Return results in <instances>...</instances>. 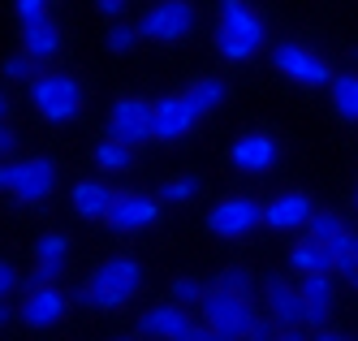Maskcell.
I'll list each match as a JSON object with an SVG mask.
<instances>
[{
    "mask_svg": "<svg viewBox=\"0 0 358 341\" xmlns=\"http://www.w3.org/2000/svg\"><path fill=\"white\" fill-rule=\"evenodd\" d=\"M302 302H306V316H311V328H328V307H332V277L328 272H311L302 277Z\"/></svg>",
    "mask_w": 358,
    "mask_h": 341,
    "instance_id": "obj_20",
    "label": "cell"
},
{
    "mask_svg": "<svg viewBox=\"0 0 358 341\" xmlns=\"http://www.w3.org/2000/svg\"><path fill=\"white\" fill-rule=\"evenodd\" d=\"M216 104H224L220 78H199L194 87L156 99V143H173V139L190 134L208 113H216Z\"/></svg>",
    "mask_w": 358,
    "mask_h": 341,
    "instance_id": "obj_1",
    "label": "cell"
},
{
    "mask_svg": "<svg viewBox=\"0 0 358 341\" xmlns=\"http://www.w3.org/2000/svg\"><path fill=\"white\" fill-rule=\"evenodd\" d=\"M332 104L345 121H358V74H337L332 78Z\"/></svg>",
    "mask_w": 358,
    "mask_h": 341,
    "instance_id": "obj_23",
    "label": "cell"
},
{
    "mask_svg": "<svg viewBox=\"0 0 358 341\" xmlns=\"http://www.w3.org/2000/svg\"><path fill=\"white\" fill-rule=\"evenodd\" d=\"M264 221V207L238 195V199H220L212 212H208V229L216 233V238H242V233H250L255 225Z\"/></svg>",
    "mask_w": 358,
    "mask_h": 341,
    "instance_id": "obj_10",
    "label": "cell"
},
{
    "mask_svg": "<svg viewBox=\"0 0 358 341\" xmlns=\"http://www.w3.org/2000/svg\"><path fill=\"white\" fill-rule=\"evenodd\" d=\"M264 294H268V316H272L280 328H311V316H306L302 290H294L289 281L268 277V281H264Z\"/></svg>",
    "mask_w": 358,
    "mask_h": 341,
    "instance_id": "obj_12",
    "label": "cell"
},
{
    "mask_svg": "<svg viewBox=\"0 0 358 341\" xmlns=\"http://www.w3.org/2000/svg\"><path fill=\"white\" fill-rule=\"evenodd\" d=\"M315 341H354V337H345V333H332V328H320V333H315Z\"/></svg>",
    "mask_w": 358,
    "mask_h": 341,
    "instance_id": "obj_35",
    "label": "cell"
},
{
    "mask_svg": "<svg viewBox=\"0 0 358 341\" xmlns=\"http://www.w3.org/2000/svg\"><path fill=\"white\" fill-rule=\"evenodd\" d=\"M13 290H17V268H13V259H5V264H0V298H13Z\"/></svg>",
    "mask_w": 358,
    "mask_h": 341,
    "instance_id": "obj_32",
    "label": "cell"
},
{
    "mask_svg": "<svg viewBox=\"0 0 358 341\" xmlns=\"http://www.w3.org/2000/svg\"><path fill=\"white\" fill-rule=\"evenodd\" d=\"M69 311V298L57 290V285H31L27 298H22V324L31 328H57Z\"/></svg>",
    "mask_w": 358,
    "mask_h": 341,
    "instance_id": "obj_13",
    "label": "cell"
},
{
    "mask_svg": "<svg viewBox=\"0 0 358 341\" xmlns=\"http://www.w3.org/2000/svg\"><path fill=\"white\" fill-rule=\"evenodd\" d=\"M65 259H69V238L65 233H43L35 246V272L27 281V290L31 285H57V277L65 272Z\"/></svg>",
    "mask_w": 358,
    "mask_h": 341,
    "instance_id": "obj_16",
    "label": "cell"
},
{
    "mask_svg": "<svg viewBox=\"0 0 358 341\" xmlns=\"http://www.w3.org/2000/svg\"><path fill=\"white\" fill-rule=\"evenodd\" d=\"M35 57H27V52H22V57H9L5 61V78H9V83H22V78H31V83H35Z\"/></svg>",
    "mask_w": 358,
    "mask_h": 341,
    "instance_id": "obj_30",
    "label": "cell"
},
{
    "mask_svg": "<svg viewBox=\"0 0 358 341\" xmlns=\"http://www.w3.org/2000/svg\"><path fill=\"white\" fill-rule=\"evenodd\" d=\"M272 65L285 78H294V83H302V87H332V78H337V69H332L324 57H315L311 48H302L294 39L272 48Z\"/></svg>",
    "mask_w": 358,
    "mask_h": 341,
    "instance_id": "obj_9",
    "label": "cell"
},
{
    "mask_svg": "<svg viewBox=\"0 0 358 341\" xmlns=\"http://www.w3.org/2000/svg\"><path fill=\"white\" fill-rule=\"evenodd\" d=\"M268 26L246 0H220V22H216V52L224 61H250L264 48Z\"/></svg>",
    "mask_w": 358,
    "mask_h": 341,
    "instance_id": "obj_3",
    "label": "cell"
},
{
    "mask_svg": "<svg viewBox=\"0 0 358 341\" xmlns=\"http://www.w3.org/2000/svg\"><path fill=\"white\" fill-rule=\"evenodd\" d=\"M143 39V26H130V22H117L108 31V52H117V57H125V52H134V43Z\"/></svg>",
    "mask_w": 358,
    "mask_h": 341,
    "instance_id": "obj_26",
    "label": "cell"
},
{
    "mask_svg": "<svg viewBox=\"0 0 358 341\" xmlns=\"http://www.w3.org/2000/svg\"><path fill=\"white\" fill-rule=\"evenodd\" d=\"M332 272H341L358 285V233L350 229L341 242H332Z\"/></svg>",
    "mask_w": 358,
    "mask_h": 341,
    "instance_id": "obj_25",
    "label": "cell"
},
{
    "mask_svg": "<svg viewBox=\"0 0 358 341\" xmlns=\"http://www.w3.org/2000/svg\"><path fill=\"white\" fill-rule=\"evenodd\" d=\"M199 311H203V328H212V333H220V337H229V341H246L250 328L259 324V320H255L250 298L229 294V290H220V285H212V290L203 294Z\"/></svg>",
    "mask_w": 358,
    "mask_h": 341,
    "instance_id": "obj_5",
    "label": "cell"
},
{
    "mask_svg": "<svg viewBox=\"0 0 358 341\" xmlns=\"http://www.w3.org/2000/svg\"><path fill=\"white\" fill-rule=\"evenodd\" d=\"M194 328L199 324H190L186 307H177V302L151 307V311H143V320H138V337H147V341H190Z\"/></svg>",
    "mask_w": 358,
    "mask_h": 341,
    "instance_id": "obj_11",
    "label": "cell"
},
{
    "mask_svg": "<svg viewBox=\"0 0 358 341\" xmlns=\"http://www.w3.org/2000/svg\"><path fill=\"white\" fill-rule=\"evenodd\" d=\"M289 264L302 272V277H311V272H332V246L315 242V238H302L298 246H289Z\"/></svg>",
    "mask_w": 358,
    "mask_h": 341,
    "instance_id": "obj_21",
    "label": "cell"
},
{
    "mask_svg": "<svg viewBox=\"0 0 358 341\" xmlns=\"http://www.w3.org/2000/svg\"><path fill=\"white\" fill-rule=\"evenodd\" d=\"M190 341H203V337H199V328H194V333H190Z\"/></svg>",
    "mask_w": 358,
    "mask_h": 341,
    "instance_id": "obj_37",
    "label": "cell"
},
{
    "mask_svg": "<svg viewBox=\"0 0 358 341\" xmlns=\"http://www.w3.org/2000/svg\"><path fill=\"white\" fill-rule=\"evenodd\" d=\"M276 341H306V337H302V328H280Z\"/></svg>",
    "mask_w": 358,
    "mask_h": 341,
    "instance_id": "obj_36",
    "label": "cell"
},
{
    "mask_svg": "<svg viewBox=\"0 0 358 341\" xmlns=\"http://www.w3.org/2000/svg\"><path fill=\"white\" fill-rule=\"evenodd\" d=\"M117 341H138V337H117Z\"/></svg>",
    "mask_w": 358,
    "mask_h": 341,
    "instance_id": "obj_38",
    "label": "cell"
},
{
    "mask_svg": "<svg viewBox=\"0 0 358 341\" xmlns=\"http://www.w3.org/2000/svg\"><path fill=\"white\" fill-rule=\"evenodd\" d=\"M315 216V203L306 199V195H276L272 203H264V225L268 229H280V233H289V229H306Z\"/></svg>",
    "mask_w": 358,
    "mask_h": 341,
    "instance_id": "obj_15",
    "label": "cell"
},
{
    "mask_svg": "<svg viewBox=\"0 0 358 341\" xmlns=\"http://www.w3.org/2000/svg\"><path fill=\"white\" fill-rule=\"evenodd\" d=\"M57 160L48 155H31V160H5L0 165V186L17 203H43L57 190Z\"/></svg>",
    "mask_w": 358,
    "mask_h": 341,
    "instance_id": "obj_4",
    "label": "cell"
},
{
    "mask_svg": "<svg viewBox=\"0 0 358 341\" xmlns=\"http://www.w3.org/2000/svg\"><path fill=\"white\" fill-rule=\"evenodd\" d=\"M22 48H27V57L35 61H52L61 52V31L52 18H35V22H22Z\"/></svg>",
    "mask_w": 358,
    "mask_h": 341,
    "instance_id": "obj_19",
    "label": "cell"
},
{
    "mask_svg": "<svg viewBox=\"0 0 358 341\" xmlns=\"http://www.w3.org/2000/svg\"><path fill=\"white\" fill-rule=\"evenodd\" d=\"M345 233H350V225H345L337 212H315V216H311V225H306V238H315V242H324V246L341 242Z\"/></svg>",
    "mask_w": 358,
    "mask_h": 341,
    "instance_id": "obj_24",
    "label": "cell"
},
{
    "mask_svg": "<svg viewBox=\"0 0 358 341\" xmlns=\"http://www.w3.org/2000/svg\"><path fill=\"white\" fill-rule=\"evenodd\" d=\"M69 203H73V212L83 221H108L113 203H117V190L104 186V181H78V186L69 190Z\"/></svg>",
    "mask_w": 358,
    "mask_h": 341,
    "instance_id": "obj_18",
    "label": "cell"
},
{
    "mask_svg": "<svg viewBox=\"0 0 358 341\" xmlns=\"http://www.w3.org/2000/svg\"><path fill=\"white\" fill-rule=\"evenodd\" d=\"M156 221H160V203L147 195H117L113 212H108V229H117V233H134Z\"/></svg>",
    "mask_w": 358,
    "mask_h": 341,
    "instance_id": "obj_14",
    "label": "cell"
},
{
    "mask_svg": "<svg viewBox=\"0 0 358 341\" xmlns=\"http://www.w3.org/2000/svg\"><path fill=\"white\" fill-rule=\"evenodd\" d=\"M0 151H5V160H13V121H9V113H0Z\"/></svg>",
    "mask_w": 358,
    "mask_h": 341,
    "instance_id": "obj_33",
    "label": "cell"
},
{
    "mask_svg": "<svg viewBox=\"0 0 358 341\" xmlns=\"http://www.w3.org/2000/svg\"><path fill=\"white\" fill-rule=\"evenodd\" d=\"M354 203H358V190H354Z\"/></svg>",
    "mask_w": 358,
    "mask_h": 341,
    "instance_id": "obj_39",
    "label": "cell"
},
{
    "mask_svg": "<svg viewBox=\"0 0 358 341\" xmlns=\"http://www.w3.org/2000/svg\"><path fill=\"white\" fill-rule=\"evenodd\" d=\"M130 5V0H95V9L104 13V18H121V9Z\"/></svg>",
    "mask_w": 358,
    "mask_h": 341,
    "instance_id": "obj_34",
    "label": "cell"
},
{
    "mask_svg": "<svg viewBox=\"0 0 358 341\" xmlns=\"http://www.w3.org/2000/svg\"><path fill=\"white\" fill-rule=\"evenodd\" d=\"M95 165L108 169V173H125V169L134 165V147H125L117 139H99L95 143Z\"/></svg>",
    "mask_w": 358,
    "mask_h": 341,
    "instance_id": "obj_22",
    "label": "cell"
},
{
    "mask_svg": "<svg viewBox=\"0 0 358 341\" xmlns=\"http://www.w3.org/2000/svg\"><path fill=\"white\" fill-rule=\"evenodd\" d=\"M31 95H35L39 117L52 121V125L73 121V117H78V109H83V87L73 83L69 74H39L35 83H31Z\"/></svg>",
    "mask_w": 358,
    "mask_h": 341,
    "instance_id": "obj_7",
    "label": "cell"
},
{
    "mask_svg": "<svg viewBox=\"0 0 358 341\" xmlns=\"http://www.w3.org/2000/svg\"><path fill=\"white\" fill-rule=\"evenodd\" d=\"M13 9L22 22H35V18H48V0H13Z\"/></svg>",
    "mask_w": 358,
    "mask_h": 341,
    "instance_id": "obj_31",
    "label": "cell"
},
{
    "mask_svg": "<svg viewBox=\"0 0 358 341\" xmlns=\"http://www.w3.org/2000/svg\"><path fill=\"white\" fill-rule=\"evenodd\" d=\"M194 195H199V181L194 177H177V181H164V186H160V199L164 203H186Z\"/></svg>",
    "mask_w": 358,
    "mask_h": 341,
    "instance_id": "obj_29",
    "label": "cell"
},
{
    "mask_svg": "<svg viewBox=\"0 0 358 341\" xmlns=\"http://www.w3.org/2000/svg\"><path fill=\"white\" fill-rule=\"evenodd\" d=\"M203 294L208 290H199V281H190V277H177L169 285V302H177V307H194V302H203Z\"/></svg>",
    "mask_w": 358,
    "mask_h": 341,
    "instance_id": "obj_28",
    "label": "cell"
},
{
    "mask_svg": "<svg viewBox=\"0 0 358 341\" xmlns=\"http://www.w3.org/2000/svg\"><path fill=\"white\" fill-rule=\"evenodd\" d=\"M216 285H220V290H229V294H242V298H250V290H255V281H250V272H246L242 264L224 268V272L216 277Z\"/></svg>",
    "mask_w": 358,
    "mask_h": 341,
    "instance_id": "obj_27",
    "label": "cell"
},
{
    "mask_svg": "<svg viewBox=\"0 0 358 341\" xmlns=\"http://www.w3.org/2000/svg\"><path fill=\"white\" fill-rule=\"evenodd\" d=\"M229 155H234L238 169H246V173H264V169L276 165V139L264 134V130H255V134H242Z\"/></svg>",
    "mask_w": 358,
    "mask_h": 341,
    "instance_id": "obj_17",
    "label": "cell"
},
{
    "mask_svg": "<svg viewBox=\"0 0 358 341\" xmlns=\"http://www.w3.org/2000/svg\"><path fill=\"white\" fill-rule=\"evenodd\" d=\"M138 290H143V264L130 255H113L91 272V281L78 290V302H87L91 311H117L134 302Z\"/></svg>",
    "mask_w": 358,
    "mask_h": 341,
    "instance_id": "obj_2",
    "label": "cell"
},
{
    "mask_svg": "<svg viewBox=\"0 0 358 341\" xmlns=\"http://www.w3.org/2000/svg\"><path fill=\"white\" fill-rule=\"evenodd\" d=\"M143 39L151 43H182L194 31V5L190 0H160L143 13Z\"/></svg>",
    "mask_w": 358,
    "mask_h": 341,
    "instance_id": "obj_8",
    "label": "cell"
},
{
    "mask_svg": "<svg viewBox=\"0 0 358 341\" xmlns=\"http://www.w3.org/2000/svg\"><path fill=\"white\" fill-rule=\"evenodd\" d=\"M104 139H117L125 147H138L147 139H156V104L143 95H121L108 109V130Z\"/></svg>",
    "mask_w": 358,
    "mask_h": 341,
    "instance_id": "obj_6",
    "label": "cell"
}]
</instances>
